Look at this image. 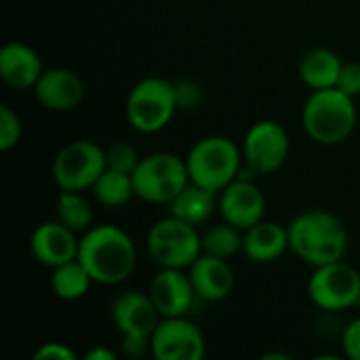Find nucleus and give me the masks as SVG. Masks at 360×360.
I'll return each mask as SVG.
<instances>
[{
    "instance_id": "obj_1",
    "label": "nucleus",
    "mask_w": 360,
    "mask_h": 360,
    "mask_svg": "<svg viewBox=\"0 0 360 360\" xmlns=\"http://www.w3.org/2000/svg\"><path fill=\"white\" fill-rule=\"evenodd\" d=\"M78 262L91 278L101 285L124 283L137 266L133 238L118 226L101 224L89 228L78 245Z\"/></svg>"
},
{
    "instance_id": "obj_2",
    "label": "nucleus",
    "mask_w": 360,
    "mask_h": 360,
    "mask_svg": "<svg viewBox=\"0 0 360 360\" xmlns=\"http://www.w3.org/2000/svg\"><path fill=\"white\" fill-rule=\"evenodd\" d=\"M287 230L289 249L312 268L340 262L348 253V230L331 211H304L291 219Z\"/></svg>"
},
{
    "instance_id": "obj_3",
    "label": "nucleus",
    "mask_w": 360,
    "mask_h": 360,
    "mask_svg": "<svg viewBox=\"0 0 360 360\" xmlns=\"http://www.w3.org/2000/svg\"><path fill=\"white\" fill-rule=\"evenodd\" d=\"M359 120L354 97L338 86L312 91L302 110V122L308 137L321 146H338L346 141Z\"/></svg>"
},
{
    "instance_id": "obj_4",
    "label": "nucleus",
    "mask_w": 360,
    "mask_h": 360,
    "mask_svg": "<svg viewBox=\"0 0 360 360\" xmlns=\"http://www.w3.org/2000/svg\"><path fill=\"white\" fill-rule=\"evenodd\" d=\"M243 162V150L224 135L202 137L192 146L186 158L190 181L217 194L238 177Z\"/></svg>"
},
{
    "instance_id": "obj_5",
    "label": "nucleus",
    "mask_w": 360,
    "mask_h": 360,
    "mask_svg": "<svg viewBox=\"0 0 360 360\" xmlns=\"http://www.w3.org/2000/svg\"><path fill=\"white\" fill-rule=\"evenodd\" d=\"M179 110L175 82L158 76L139 80L127 97V120L139 133L162 131Z\"/></svg>"
},
{
    "instance_id": "obj_6",
    "label": "nucleus",
    "mask_w": 360,
    "mask_h": 360,
    "mask_svg": "<svg viewBox=\"0 0 360 360\" xmlns=\"http://www.w3.org/2000/svg\"><path fill=\"white\" fill-rule=\"evenodd\" d=\"M133 184L137 198L152 205H169L190 184L188 165L171 152L148 154L133 171Z\"/></svg>"
},
{
    "instance_id": "obj_7",
    "label": "nucleus",
    "mask_w": 360,
    "mask_h": 360,
    "mask_svg": "<svg viewBox=\"0 0 360 360\" xmlns=\"http://www.w3.org/2000/svg\"><path fill=\"white\" fill-rule=\"evenodd\" d=\"M148 253L160 268H190L202 253V236L196 226L173 215L156 221L148 232Z\"/></svg>"
},
{
    "instance_id": "obj_8",
    "label": "nucleus",
    "mask_w": 360,
    "mask_h": 360,
    "mask_svg": "<svg viewBox=\"0 0 360 360\" xmlns=\"http://www.w3.org/2000/svg\"><path fill=\"white\" fill-rule=\"evenodd\" d=\"M312 304L325 312L356 308L360 302V272L344 259L314 268L308 281Z\"/></svg>"
},
{
    "instance_id": "obj_9",
    "label": "nucleus",
    "mask_w": 360,
    "mask_h": 360,
    "mask_svg": "<svg viewBox=\"0 0 360 360\" xmlns=\"http://www.w3.org/2000/svg\"><path fill=\"white\" fill-rule=\"evenodd\" d=\"M105 171V150L89 139L63 146L53 160V179L59 190L82 192L93 188Z\"/></svg>"
},
{
    "instance_id": "obj_10",
    "label": "nucleus",
    "mask_w": 360,
    "mask_h": 360,
    "mask_svg": "<svg viewBox=\"0 0 360 360\" xmlns=\"http://www.w3.org/2000/svg\"><path fill=\"white\" fill-rule=\"evenodd\" d=\"M291 141L289 133L283 124L274 120L255 122L243 141V158L249 167L257 171V175L276 173L289 158Z\"/></svg>"
},
{
    "instance_id": "obj_11",
    "label": "nucleus",
    "mask_w": 360,
    "mask_h": 360,
    "mask_svg": "<svg viewBox=\"0 0 360 360\" xmlns=\"http://www.w3.org/2000/svg\"><path fill=\"white\" fill-rule=\"evenodd\" d=\"M150 350L156 360H200L207 352L202 331L186 316L160 319L150 338Z\"/></svg>"
},
{
    "instance_id": "obj_12",
    "label": "nucleus",
    "mask_w": 360,
    "mask_h": 360,
    "mask_svg": "<svg viewBox=\"0 0 360 360\" xmlns=\"http://www.w3.org/2000/svg\"><path fill=\"white\" fill-rule=\"evenodd\" d=\"M110 316H112V325L122 338L127 335L152 338V333L156 331L162 319L150 293L135 291V289L122 291L120 295L114 297Z\"/></svg>"
},
{
    "instance_id": "obj_13",
    "label": "nucleus",
    "mask_w": 360,
    "mask_h": 360,
    "mask_svg": "<svg viewBox=\"0 0 360 360\" xmlns=\"http://www.w3.org/2000/svg\"><path fill=\"white\" fill-rule=\"evenodd\" d=\"M219 213L224 221L245 232L264 219L266 213L264 192L255 181L234 179L228 188L219 192Z\"/></svg>"
},
{
    "instance_id": "obj_14",
    "label": "nucleus",
    "mask_w": 360,
    "mask_h": 360,
    "mask_svg": "<svg viewBox=\"0 0 360 360\" xmlns=\"http://www.w3.org/2000/svg\"><path fill=\"white\" fill-rule=\"evenodd\" d=\"M78 245L80 240L76 238V232H72L59 219L36 226L30 236L32 257L46 268H57L78 259Z\"/></svg>"
},
{
    "instance_id": "obj_15",
    "label": "nucleus",
    "mask_w": 360,
    "mask_h": 360,
    "mask_svg": "<svg viewBox=\"0 0 360 360\" xmlns=\"http://www.w3.org/2000/svg\"><path fill=\"white\" fill-rule=\"evenodd\" d=\"M150 297L162 319L186 316L196 300L190 274L177 268H162L150 283Z\"/></svg>"
},
{
    "instance_id": "obj_16",
    "label": "nucleus",
    "mask_w": 360,
    "mask_h": 360,
    "mask_svg": "<svg viewBox=\"0 0 360 360\" xmlns=\"http://www.w3.org/2000/svg\"><path fill=\"white\" fill-rule=\"evenodd\" d=\"M36 99L53 112H70L84 97L82 78L68 68L44 70L34 86Z\"/></svg>"
},
{
    "instance_id": "obj_17",
    "label": "nucleus",
    "mask_w": 360,
    "mask_h": 360,
    "mask_svg": "<svg viewBox=\"0 0 360 360\" xmlns=\"http://www.w3.org/2000/svg\"><path fill=\"white\" fill-rule=\"evenodd\" d=\"M196 297L209 304L224 302L234 289V272L224 257L200 253L198 259L188 268Z\"/></svg>"
},
{
    "instance_id": "obj_18",
    "label": "nucleus",
    "mask_w": 360,
    "mask_h": 360,
    "mask_svg": "<svg viewBox=\"0 0 360 360\" xmlns=\"http://www.w3.org/2000/svg\"><path fill=\"white\" fill-rule=\"evenodd\" d=\"M42 63L38 53L25 42H8L0 51V76L2 80L17 89H34L42 76Z\"/></svg>"
},
{
    "instance_id": "obj_19",
    "label": "nucleus",
    "mask_w": 360,
    "mask_h": 360,
    "mask_svg": "<svg viewBox=\"0 0 360 360\" xmlns=\"http://www.w3.org/2000/svg\"><path fill=\"white\" fill-rule=\"evenodd\" d=\"M289 249V230L276 221L262 219L253 228L245 230L243 253L253 264H272Z\"/></svg>"
},
{
    "instance_id": "obj_20",
    "label": "nucleus",
    "mask_w": 360,
    "mask_h": 360,
    "mask_svg": "<svg viewBox=\"0 0 360 360\" xmlns=\"http://www.w3.org/2000/svg\"><path fill=\"white\" fill-rule=\"evenodd\" d=\"M215 211H219V194L213 190H207L194 181H190L171 202H169V215L184 219L192 226L207 224Z\"/></svg>"
},
{
    "instance_id": "obj_21",
    "label": "nucleus",
    "mask_w": 360,
    "mask_h": 360,
    "mask_svg": "<svg viewBox=\"0 0 360 360\" xmlns=\"http://www.w3.org/2000/svg\"><path fill=\"white\" fill-rule=\"evenodd\" d=\"M342 68H344V61L340 59V55L335 51L316 46V49L308 51L302 57V61H300V78L312 91L331 89V86L338 84Z\"/></svg>"
},
{
    "instance_id": "obj_22",
    "label": "nucleus",
    "mask_w": 360,
    "mask_h": 360,
    "mask_svg": "<svg viewBox=\"0 0 360 360\" xmlns=\"http://www.w3.org/2000/svg\"><path fill=\"white\" fill-rule=\"evenodd\" d=\"M93 283L95 281L91 278V274L78 259H72L63 266L53 268L51 289L63 302H76V300L84 297Z\"/></svg>"
},
{
    "instance_id": "obj_23",
    "label": "nucleus",
    "mask_w": 360,
    "mask_h": 360,
    "mask_svg": "<svg viewBox=\"0 0 360 360\" xmlns=\"http://www.w3.org/2000/svg\"><path fill=\"white\" fill-rule=\"evenodd\" d=\"M93 194H95V198H97L103 207H110V209L124 207V205L135 196L133 175L120 173V171H112V169H105V171L101 173V177L95 181Z\"/></svg>"
},
{
    "instance_id": "obj_24",
    "label": "nucleus",
    "mask_w": 360,
    "mask_h": 360,
    "mask_svg": "<svg viewBox=\"0 0 360 360\" xmlns=\"http://www.w3.org/2000/svg\"><path fill=\"white\" fill-rule=\"evenodd\" d=\"M57 219L76 234H84L93 228V209L80 192L61 190L57 198Z\"/></svg>"
},
{
    "instance_id": "obj_25",
    "label": "nucleus",
    "mask_w": 360,
    "mask_h": 360,
    "mask_svg": "<svg viewBox=\"0 0 360 360\" xmlns=\"http://www.w3.org/2000/svg\"><path fill=\"white\" fill-rule=\"evenodd\" d=\"M240 232L243 230H238L236 226H232L228 221L211 226L202 234V253H209V255H215V257H224V259L234 257L236 253L243 251L245 236Z\"/></svg>"
},
{
    "instance_id": "obj_26",
    "label": "nucleus",
    "mask_w": 360,
    "mask_h": 360,
    "mask_svg": "<svg viewBox=\"0 0 360 360\" xmlns=\"http://www.w3.org/2000/svg\"><path fill=\"white\" fill-rule=\"evenodd\" d=\"M139 160H141V156L137 154V150L131 143H124V141L112 143L105 150V169H112V171L133 175Z\"/></svg>"
},
{
    "instance_id": "obj_27",
    "label": "nucleus",
    "mask_w": 360,
    "mask_h": 360,
    "mask_svg": "<svg viewBox=\"0 0 360 360\" xmlns=\"http://www.w3.org/2000/svg\"><path fill=\"white\" fill-rule=\"evenodd\" d=\"M21 118L8 105H0V152L13 150L21 141Z\"/></svg>"
},
{
    "instance_id": "obj_28",
    "label": "nucleus",
    "mask_w": 360,
    "mask_h": 360,
    "mask_svg": "<svg viewBox=\"0 0 360 360\" xmlns=\"http://www.w3.org/2000/svg\"><path fill=\"white\" fill-rule=\"evenodd\" d=\"M342 93L350 95V97H359L360 95V63L356 61H348L344 63L342 72H340V78H338V84H335Z\"/></svg>"
},
{
    "instance_id": "obj_29",
    "label": "nucleus",
    "mask_w": 360,
    "mask_h": 360,
    "mask_svg": "<svg viewBox=\"0 0 360 360\" xmlns=\"http://www.w3.org/2000/svg\"><path fill=\"white\" fill-rule=\"evenodd\" d=\"M342 348L350 360H360V316L350 321L342 333Z\"/></svg>"
},
{
    "instance_id": "obj_30",
    "label": "nucleus",
    "mask_w": 360,
    "mask_h": 360,
    "mask_svg": "<svg viewBox=\"0 0 360 360\" xmlns=\"http://www.w3.org/2000/svg\"><path fill=\"white\" fill-rule=\"evenodd\" d=\"M76 352L61 342H46L36 352L34 360H76Z\"/></svg>"
},
{
    "instance_id": "obj_31",
    "label": "nucleus",
    "mask_w": 360,
    "mask_h": 360,
    "mask_svg": "<svg viewBox=\"0 0 360 360\" xmlns=\"http://www.w3.org/2000/svg\"><path fill=\"white\" fill-rule=\"evenodd\" d=\"M175 89H177V101H179V108H188L192 110L198 99H200V89L194 84V82H175Z\"/></svg>"
},
{
    "instance_id": "obj_32",
    "label": "nucleus",
    "mask_w": 360,
    "mask_h": 360,
    "mask_svg": "<svg viewBox=\"0 0 360 360\" xmlns=\"http://www.w3.org/2000/svg\"><path fill=\"white\" fill-rule=\"evenodd\" d=\"M150 350V338H135L127 335L122 338V352L131 359H141Z\"/></svg>"
},
{
    "instance_id": "obj_33",
    "label": "nucleus",
    "mask_w": 360,
    "mask_h": 360,
    "mask_svg": "<svg viewBox=\"0 0 360 360\" xmlns=\"http://www.w3.org/2000/svg\"><path fill=\"white\" fill-rule=\"evenodd\" d=\"M86 360H116V354L112 350H108V348L97 346V348L86 352Z\"/></svg>"
},
{
    "instance_id": "obj_34",
    "label": "nucleus",
    "mask_w": 360,
    "mask_h": 360,
    "mask_svg": "<svg viewBox=\"0 0 360 360\" xmlns=\"http://www.w3.org/2000/svg\"><path fill=\"white\" fill-rule=\"evenodd\" d=\"M270 359H278V360H289V356L287 354H266V356H262V360H270Z\"/></svg>"
}]
</instances>
